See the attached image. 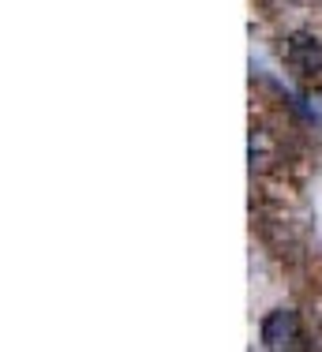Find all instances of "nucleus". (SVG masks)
Returning <instances> with one entry per match:
<instances>
[{
    "label": "nucleus",
    "instance_id": "nucleus-3",
    "mask_svg": "<svg viewBox=\"0 0 322 352\" xmlns=\"http://www.w3.org/2000/svg\"><path fill=\"white\" fill-rule=\"evenodd\" d=\"M274 157H277L274 139H270L266 131H251V169H270Z\"/></svg>",
    "mask_w": 322,
    "mask_h": 352
},
{
    "label": "nucleus",
    "instance_id": "nucleus-2",
    "mask_svg": "<svg viewBox=\"0 0 322 352\" xmlns=\"http://www.w3.org/2000/svg\"><path fill=\"white\" fill-rule=\"evenodd\" d=\"M262 345L266 349H296L303 341V326L300 315L292 307H274L266 318H262Z\"/></svg>",
    "mask_w": 322,
    "mask_h": 352
},
{
    "label": "nucleus",
    "instance_id": "nucleus-1",
    "mask_svg": "<svg viewBox=\"0 0 322 352\" xmlns=\"http://www.w3.org/2000/svg\"><path fill=\"white\" fill-rule=\"evenodd\" d=\"M285 60L300 79H319L322 75V41L308 30H292L285 38Z\"/></svg>",
    "mask_w": 322,
    "mask_h": 352
}]
</instances>
